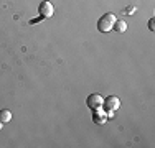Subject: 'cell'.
<instances>
[{"instance_id": "6da1fadb", "label": "cell", "mask_w": 155, "mask_h": 148, "mask_svg": "<svg viewBox=\"0 0 155 148\" xmlns=\"http://www.w3.org/2000/svg\"><path fill=\"white\" fill-rule=\"evenodd\" d=\"M116 15L114 13H104L101 18H99V21H97V30L101 33H107L110 31V30L114 28V23H116Z\"/></svg>"}, {"instance_id": "7a4b0ae2", "label": "cell", "mask_w": 155, "mask_h": 148, "mask_svg": "<svg viewBox=\"0 0 155 148\" xmlns=\"http://www.w3.org/2000/svg\"><path fill=\"white\" fill-rule=\"evenodd\" d=\"M102 104H104V97H102L101 94H91V95H87V99H86V105L89 107L91 110H99V109H102Z\"/></svg>"}, {"instance_id": "3957f363", "label": "cell", "mask_w": 155, "mask_h": 148, "mask_svg": "<svg viewBox=\"0 0 155 148\" xmlns=\"http://www.w3.org/2000/svg\"><path fill=\"white\" fill-rule=\"evenodd\" d=\"M102 107L106 109V112H114V110H117L120 107V99L116 97V95H109V97H106Z\"/></svg>"}, {"instance_id": "277c9868", "label": "cell", "mask_w": 155, "mask_h": 148, "mask_svg": "<svg viewBox=\"0 0 155 148\" xmlns=\"http://www.w3.org/2000/svg\"><path fill=\"white\" fill-rule=\"evenodd\" d=\"M38 12L43 18H50V17H53V13H54V7H53V3H50L48 0H45V2L40 3Z\"/></svg>"}, {"instance_id": "5b68a950", "label": "cell", "mask_w": 155, "mask_h": 148, "mask_svg": "<svg viewBox=\"0 0 155 148\" xmlns=\"http://www.w3.org/2000/svg\"><path fill=\"white\" fill-rule=\"evenodd\" d=\"M12 120V112L8 109H2L0 110V122L2 124H7V122Z\"/></svg>"}, {"instance_id": "8992f818", "label": "cell", "mask_w": 155, "mask_h": 148, "mask_svg": "<svg viewBox=\"0 0 155 148\" xmlns=\"http://www.w3.org/2000/svg\"><path fill=\"white\" fill-rule=\"evenodd\" d=\"M117 33H124L125 30H127V23H125L124 20H116V23H114V28Z\"/></svg>"}, {"instance_id": "52a82bcc", "label": "cell", "mask_w": 155, "mask_h": 148, "mask_svg": "<svg viewBox=\"0 0 155 148\" xmlns=\"http://www.w3.org/2000/svg\"><path fill=\"white\" fill-rule=\"evenodd\" d=\"M104 118H106V114H102V115H101V114H96V115H94V122H96V124H104Z\"/></svg>"}, {"instance_id": "ba28073f", "label": "cell", "mask_w": 155, "mask_h": 148, "mask_svg": "<svg viewBox=\"0 0 155 148\" xmlns=\"http://www.w3.org/2000/svg\"><path fill=\"white\" fill-rule=\"evenodd\" d=\"M149 28L152 30V31L155 30V27H153V18H150V20H149Z\"/></svg>"}, {"instance_id": "9c48e42d", "label": "cell", "mask_w": 155, "mask_h": 148, "mask_svg": "<svg viewBox=\"0 0 155 148\" xmlns=\"http://www.w3.org/2000/svg\"><path fill=\"white\" fill-rule=\"evenodd\" d=\"M2 125H3V124H2V122H0V130H2Z\"/></svg>"}]
</instances>
